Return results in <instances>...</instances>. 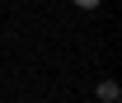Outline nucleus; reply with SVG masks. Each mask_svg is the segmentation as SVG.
<instances>
[{
	"mask_svg": "<svg viewBox=\"0 0 122 103\" xmlns=\"http://www.w3.org/2000/svg\"><path fill=\"white\" fill-rule=\"evenodd\" d=\"M75 10H99V0H75Z\"/></svg>",
	"mask_w": 122,
	"mask_h": 103,
	"instance_id": "obj_2",
	"label": "nucleus"
},
{
	"mask_svg": "<svg viewBox=\"0 0 122 103\" xmlns=\"http://www.w3.org/2000/svg\"><path fill=\"white\" fill-rule=\"evenodd\" d=\"M99 98H103V103H117V98H122L117 80H103V84H99Z\"/></svg>",
	"mask_w": 122,
	"mask_h": 103,
	"instance_id": "obj_1",
	"label": "nucleus"
}]
</instances>
